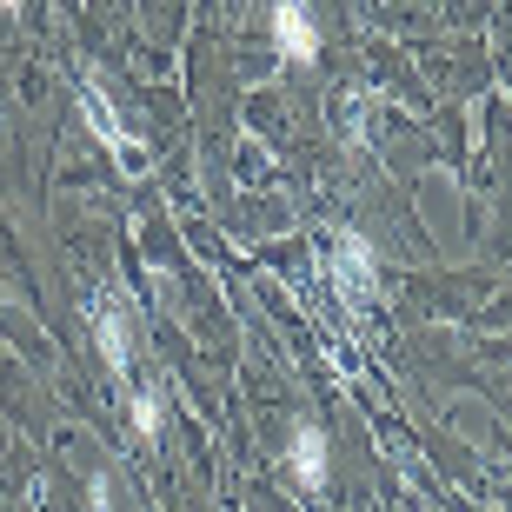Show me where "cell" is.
I'll return each instance as SVG.
<instances>
[{
	"instance_id": "3957f363",
	"label": "cell",
	"mask_w": 512,
	"mask_h": 512,
	"mask_svg": "<svg viewBox=\"0 0 512 512\" xmlns=\"http://www.w3.org/2000/svg\"><path fill=\"white\" fill-rule=\"evenodd\" d=\"M273 40H280L286 60H320V34H313L306 0H280V7H273Z\"/></svg>"
},
{
	"instance_id": "6da1fadb",
	"label": "cell",
	"mask_w": 512,
	"mask_h": 512,
	"mask_svg": "<svg viewBox=\"0 0 512 512\" xmlns=\"http://www.w3.org/2000/svg\"><path fill=\"white\" fill-rule=\"evenodd\" d=\"M94 340L107 353V366H114V380H127L133 373V320H127V300H120L114 286L94 293Z\"/></svg>"
},
{
	"instance_id": "52a82bcc",
	"label": "cell",
	"mask_w": 512,
	"mask_h": 512,
	"mask_svg": "<svg viewBox=\"0 0 512 512\" xmlns=\"http://www.w3.org/2000/svg\"><path fill=\"white\" fill-rule=\"evenodd\" d=\"M0 7H20V0H0Z\"/></svg>"
},
{
	"instance_id": "8992f818",
	"label": "cell",
	"mask_w": 512,
	"mask_h": 512,
	"mask_svg": "<svg viewBox=\"0 0 512 512\" xmlns=\"http://www.w3.org/2000/svg\"><path fill=\"white\" fill-rule=\"evenodd\" d=\"M133 426H140V433H160V399H153V393H133Z\"/></svg>"
},
{
	"instance_id": "7a4b0ae2",
	"label": "cell",
	"mask_w": 512,
	"mask_h": 512,
	"mask_svg": "<svg viewBox=\"0 0 512 512\" xmlns=\"http://www.w3.org/2000/svg\"><path fill=\"white\" fill-rule=\"evenodd\" d=\"M333 280H340V293L353 306H366L373 300V247L353 240V233H340V247H333Z\"/></svg>"
},
{
	"instance_id": "277c9868",
	"label": "cell",
	"mask_w": 512,
	"mask_h": 512,
	"mask_svg": "<svg viewBox=\"0 0 512 512\" xmlns=\"http://www.w3.org/2000/svg\"><path fill=\"white\" fill-rule=\"evenodd\" d=\"M80 100H87V120H94V133H100V140H107V147H114L120 160H127V167H140V147L127 140V127H120V114L107 107V94H100V80H87V94H80Z\"/></svg>"
},
{
	"instance_id": "5b68a950",
	"label": "cell",
	"mask_w": 512,
	"mask_h": 512,
	"mask_svg": "<svg viewBox=\"0 0 512 512\" xmlns=\"http://www.w3.org/2000/svg\"><path fill=\"white\" fill-rule=\"evenodd\" d=\"M293 479H300V486H313V493L326 486V439L313 433V426H300V433H293Z\"/></svg>"
}]
</instances>
